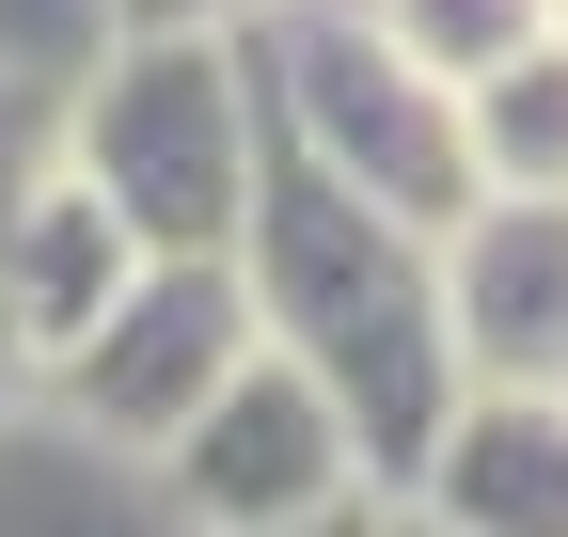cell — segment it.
<instances>
[{
  "label": "cell",
  "instance_id": "9c48e42d",
  "mask_svg": "<svg viewBox=\"0 0 568 537\" xmlns=\"http://www.w3.org/2000/svg\"><path fill=\"white\" fill-rule=\"evenodd\" d=\"M458 126H474L489 190H568V32L521 48V63H489V80L458 95Z\"/></svg>",
  "mask_w": 568,
  "mask_h": 537
},
{
  "label": "cell",
  "instance_id": "30bf717a",
  "mask_svg": "<svg viewBox=\"0 0 568 537\" xmlns=\"http://www.w3.org/2000/svg\"><path fill=\"white\" fill-rule=\"evenodd\" d=\"M48 159H63V95L0 63V412H17V395H32V348H17V222H32V190H48Z\"/></svg>",
  "mask_w": 568,
  "mask_h": 537
},
{
  "label": "cell",
  "instance_id": "ba28073f",
  "mask_svg": "<svg viewBox=\"0 0 568 537\" xmlns=\"http://www.w3.org/2000/svg\"><path fill=\"white\" fill-rule=\"evenodd\" d=\"M142 268H159V253H142V222L111 206L95 174H63V159H48L32 222H17V348H32V379L80 348V332H95V316L142 285Z\"/></svg>",
  "mask_w": 568,
  "mask_h": 537
},
{
  "label": "cell",
  "instance_id": "7a4b0ae2",
  "mask_svg": "<svg viewBox=\"0 0 568 537\" xmlns=\"http://www.w3.org/2000/svg\"><path fill=\"white\" fill-rule=\"evenodd\" d=\"M63 174H95L142 222V253H237L268 174V95L237 32H111L63 95Z\"/></svg>",
  "mask_w": 568,
  "mask_h": 537
},
{
  "label": "cell",
  "instance_id": "52a82bcc",
  "mask_svg": "<svg viewBox=\"0 0 568 537\" xmlns=\"http://www.w3.org/2000/svg\"><path fill=\"white\" fill-rule=\"evenodd\" d=\"M410 506L443 521V537H568V395L474 379L458 412H443V443H426Z\"/></svg>",
  "mask_w": 568,
  "mask_h": 537
},
{
  "label": "cell",
  "instance_id": "277c9868",
  "mask_svg": "<svg viewBox=\"0 0 568 537\" xmlns=\"http://www.w3.org/2000/svg\"><path fill=\"white\" fill-rule=\"evenodd\" d=\"M253 348H268L253 268H237V253H159V268H142V285H126V301L80 332V348L32 379V395H48V412L80 427V443L174 458V443H190V412H205V395H222Z\"/></svg>",
  "mask_w": 568,
  "mask_h": 537
},
{
  "label": "cell",
  "instance_id": "9a60e30c",
  "mask_svg": "<svg viewBox=\"0 0 568 537\" xmlns=\"http://www.w3.org/2000/svg\"><path fill=\"white\" fill-rule=\"evenodd\" d=\"M552 32H568V0H552Z\"/></svg>",
  "mask_w": 568,
  "mask_h": 537
},
{
  "label": "cell",
  "instance_id": "7c38bea8",
  "mask_svg": "<svg viewBox=\"0 0 568 537\" xmlns=\"http://www.w3.org/2000/svg\"><path fill=\"white\" fill-rule=\"evenodd\" d=\"M268 0H111V32H253Z\"/></svg>",
  "mask_w": 568,
  "mask_h": 537
},
{
  "label": "cell",
  "instance_id": "8fae6325",
  "mask_svg": "<svg viewBox=\"0 0 568 537\" xmlns=\"http://www.w3.org/2000/svg\"><path fill=\"white\" fill-rule=\"evenodd\" d=\"M379 32L426 63V80H489V63H521V48H552V0H379Z\"/></svg>",
  "mask_w": 568,
  "mask_h": 537
},
{
  "label": "cell",
  "instance_id": "8992f818",
  "mask_svg": "<svg viewBox=\"0 0 568 537\" xmlns=\"http://www.w3.org/2000/svg\"><path fill=\"white\" fill-rule=\"evenodd\" d=\"M443 332L458 379L568 395V190H474L443 222Z\"/></svg>",
  "mask_w": 568,
  "mask_h": 537
},
{
  "label": "cell",
  "instance_id": "6da1fadb",
  "mask_svg": "<svg viewBox=\"0 0 568 537\" xmlns=\"http://www.w3.org/2000/svg\"><path fill=\"white\" fill-rule=\"evenodd\" d=\"M237 268H253L268 348L347 412L364 475L410 506V475H426V443H443V412L474 395V379H458V332H443V237L395 222V206H364L332 159H301V143L268 126V174H253Z\"/></svg>",
  "mask_w": 568,
  "mask_h": 537
},
{
  "label": "cell",
  "instance_id": "5b68a950",
  "mask_svg": "<svg viewBox=\"0 0 568 537\" xmlns=\"http://www.w3.org/2000/svg\"><path fill=\"white\" fill-rule=\"evenodd\" d=\"M159 475H174V506H190L205 537H268V521H316V506H347V490H379L364 443H347V412H332L284 348H253L222 395H205Z\"/></svg>",
  "mask_w": 568,
  "mask_h": 537
},
{
  "label": "cell",
  "instance_id": "5bb4252c",
  "mask_svg": "<svg viewBox=\"0 0 568 537\" xmlns=\"http://www.w3.org/2000/svg\"><path fill=\"white\" fill-rule=\"evenodd\" d=\"M395 537H443V521H426V506H395Z\"/></svg>",
  "mask_w": 568,
  "mask_h": 537
},
{
  "label": "cell",
  "instance_id": "4fadbf2b",
  "mask_svg": "<svg viewBox=\"0 0 568 537\" xmlns=\"http://www.w3.org/2000/svg\"><path fill=\"white\" fill-rule=\"evenodd\" d=\"M268 537H395V490H347V506H316V521H268Z\"/></svg>",
  "mask_w": 568,
  "mask_h": 537
},
{
  "label": "cell",
  "instance_id": "3957f363",
  "mask_svg": "<svg viewBox=\"0 0 568 537\" xmlns=\"http://www.w3.org/2000/svg\"><path fill=\"white\" fill-rule=\"evenodd\" d=\"M237 48H253L268 126L301 159H332L364 206H395V222L443 237L474 190H489L474 174V126H458V80H426V63L379 32V0H268Z\"/></svg>",
  "mask_w": 568,
  "mask_h": 537
}]
</instances>
